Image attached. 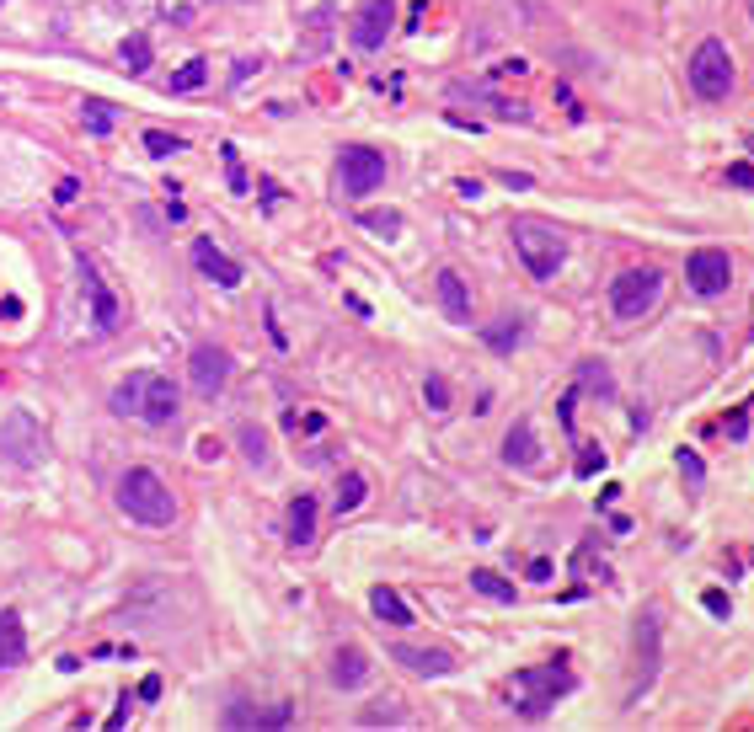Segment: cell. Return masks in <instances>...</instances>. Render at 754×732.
<instances>
[{"label": "cell", "instance_id": "cell-1", "mask_svg": "<svg viewBox=\"0 0 754 732\" xmlns=\"http://www.w3.org/2000/svg\"><path fill=\"white\" fill-rule=\"evenodd\" d=\"M113 412L118 417H140V423H150V428H172L177 412H182V396H177V385L166 375L140 369V375L113 385Z\"/></svg>", "mask_w": 754, "mask_h": 732}, {"label": "cell", "instance_id": "cell-2", "mask_svg": "<svg viewBox=\"0 0 754 732\" xmlns=\"http://www.w3.org/2000/svg\"><path fill=\"white\" fill-rule=\"evenodd\" d=\"M118 508L129 513L134 524H145V529H166L177 519V497H172V487L150 471V465H134V471H123L118 476Z\"/></svg>", "mask_w": 754, "mask_h": 732}, {"label": "cell", "instance_id": "cell-3", "mask_svg": "<svg viewBox=\"0 0 754 732\" xmlns=\"http://www.w3.org/2000/svg\"><path fill=\"white\" fill-rule=\"evenodd\" d=\"M573 668L567 663H535V668H519L514 684H509V700L525 722H541V716L557 706L562 695H573Z\"/></svg>", "mask_w": 754, "mask_h": 732}, {"label": "cell", "instance_id": "cell-4", "mask_svg": "<svg viewBox=\"0 0 754 732\" xmlns=\"http://www.w3.org/2000/svg\"><path fill=\"white\" fill-rule=\"evenodd\" d=\"M509 236H514V252H519V262H525L530 278H541V284H546V278H557L562 257H567V241H562L557 225H546V220H514Z\"/></svg>", "mask_w": 754, "mask_h": 732}, {"label": "cell", "instance_id": "cell-5", "mask_svg": "<svg viewBox=\"0 0 754 732\" xmlns=\"http://www.w3.org/2000/svg\"><path fill=\"white\" fill-rule=\"evenodd\" d=\"M658 294H664V273L658 268H626L610 278V310L621 321H642L658 305Z\"/></svg>", "mask_w": 754, "mask_h": 732}, {"label": "cell", "instance_id": "cell-6", "mask_svg": "<svg viewBox=\"0 0 754 732\" xmlns=\"http://www.w3.org/2000/svg\"><path fill=\"white\" fill-rule=\"evenodd\" d=\"M690 86H696L701 102H722L733 91V54L722 38L696 43V54H690Z\"/></svg>", "mask_w": 754, "mask_h": 732}, {"label": "cell", "instance_id": "cell-7", "mask_svg": "<svg viewBox=\"0 0 754 732\" xmlns=\"http://www.w3.org/2000/svg\"><path fill=\"white\" fill-rule=\"evenodd\" d=\"M0 460L17 465V471H33L43 460V423L27 407L6 412V423H0Z\"/></svg>", "mask_w": 754, "mask_h": 732}, {"label": "cell", "instance_id": "cell-8", "mask_svg": "<svg viewBox=\"0 0 754 732\" xmlns=\"http://www.w3.org/2000/svg\"><path fill=\"white\" fill-rule=\"evenodd\" d=\"M380 182H386V155L369 145H343V155H337V188H343V198H369Z\"/></svg>", "mask_w": 754, "mask_h": 732}, {"label": "cell", "instance_id": "cell-9", "mask_svg": "<svg viewBox=\"0 0 754 732\" xmlns=\"http://www.w3.org/2000/svg\"><path fill=\"white\" fill-rule=\"evenodd\" d=\"M685 284L701 294V300H717V294H728L733 284V262L722 246H696V252L685 257Z\"/></svg>", "mask_w": 754, "mask_h": 732}, {"label": "cell", "instance_id": "cell-10", "mask_svg": "<svg viewBox=\"0 0 754 732\" xmlns=\"http://www.w3.org/2000/svg\"><path fill=\"white\" fill-rule=\"evenodd\" d=\"M188 380H193V391L204 401H214L230 385V353L214 348V342H198L193 358H188Z\"/></svg>", "mask_w": 754, "mask_h": 732}, {"label": "cell", "instance_id": "cell-11", "mask_svg": "<svg viewBox=\"0 0 754 732\" xmlns=\"http://www.w3.org/2000/svg\"><path fill=\"white\" fill-rule=\"evenodd\" d=\"M391 27H396V6L391 0H364L359 6V17H353V49H380V43L391 38Z\"/></svg>", "mask_w": 754, "mask_h": 732}, {"label": "cell", "instance_id": "cell-12", "mask_svg": "<svg viewBox=\"0 0 754 732\" xmlns=\"http://www.w3.org/2000/svg\"><path fill=\"white\" fill-rule=\"evenodd\" d=\"M193 268L204 273L209 284H220V289H241V278H246V273H241V262H236V257H225L209 236H198V241H193Z\"/></svg>", "mask_w": 754, "mask_h": 732}, {"label": "cell", "instance_id": "cell-13", "mask_svg": "<svg viewBox=\"0 0 754 732\" xmlns=\"http://www.w3.org/2000/svg\"><path fill=\"white\" fill-rule=\"evenodd\" d=\"M391 663H402L407 674H418V679H444V674H455V652H444V647H391Z\"/></svg>", "mask_w": 754, "mask_h": 732}, {"label": "cell", "instance_id": "cell-14", "mask_svg": "<svg viewBox=\"0 0 754 732\" xmlns=\"http://www.w3.org/2000/svg\"><path fill=\"white\" fill-rule=\"evenodd\" d=\"M637 684H632V700L653 684V674H658V615H642V626H637Z\"/></svg>", "mask_w": 754, "mask_h": 732}, {"label": "cell", "instance_id": "cell-15", "mask_svg": "<svg viewBox=\"0 0 754 732\" xmlns=\"http://www.w3.org/2000/svg\"><path fill=\"white\" fill-rule=\"evenodd\" d=\"M81 284H86V300H91V321H97V332H113V326H118V300H113V289L102 284V273L91 268V262H86V278H81Z\"/></svg>", "mask_w": 754, "mask_h": 732}, {"label": "cell", "instance_id": "cell-16", "mask_svg": "<svg viewBox=\"0 0 754 732\" xmlns=\"http://www.w3.org/2000/svg\"><path fill=\"white\" fill-rule=\"evenodd\" d=\"M439 305H444V316H450L455 326L471 321V294H466V278H460L455 268H439Z\"/></svg>", "mask_w": 754, "mask_h": 732}, {"label": "cell", "instance_id": "cell-17", "mask_svg": "<svg viewBox=\"0 0 754 732\" xmlns=\"http://www.w3.org/2000/svg\"><path fill=\"white\" fill-rule=\"evenodd\" d=\"M369 610L380 615V626H396V631L418 620V615H412V604H407L402 594H396V588H386V583H380V588H369Z\"/></svg>", "mask_w": 754, "mask_h": 732}, {"label": "cell", "instance_id": "cell-18", "mask_svg": "<svg viewBox=\"0 0 754 732\" xmlns=\"http://www.w3.org/2000/svg\"><path fill=\"white\" fill-rule=\"evenodd\" d=\"M503 460H509V465H519V471H530V465L541 460V444H535L530 417H519V423L509 428V439H503Z\"/></svg>", "mask_w": 754, "mask_h": 732}, {"label": "cell", "instance_id": "cell-19", "mask_svg": "<svg viewBox=\"0 0 754 732\" xmlns=\"http://www.w3.org/2000/svg\"><path fill=\"white\" fill-rule=\"evenodd\" d=\"M332 684H337V690H364V684H369V658H364L359 647H343L332 658Z\"/></svg>", "mask_w": 754, "mask_h": 732}, {"label": "cell", "instance_id": "cell-20", "mask_svg": "<svg viewBox=\"0 0 754 732\" xmlns=\"http://www.w3.org/2000/svg\"><path fill=\"white\" fill-rule=\"evenodd\" d=\"M27 658V631L17 610H0V668H17Z\"/></svg>", "mask_w": 754, "mask_h": 732}, {"label": "cell", "instance_id": "cell-21", "mask_svg": "<svg viewBox=\"0 0 754 732\" xmlns=\"http://www.w3.org/2000/svg\"><path fill=\"white\" fill-rule=\"evenodd\" d=\"M311 540H316V497L300 492L295 503H289V545H295V551H305Z\"/></svg>", "mask_w": 754, "mask_h": 732}, {"label": "cell", "instance_id": "cell-22", "mask_svg": "<svg viewBox=\"0 0 754 732\" xmlns=\"http://www.w3.org/2000/svg\"><path fill=\"white\" fill-rule=\"evenodd\" d=\"M295 722V711L289 706H273V711H241V706H230L225 711V727H289Z\"/></svg>", "mask_w": 754, "mask_h": 732}, {"label": "cell", "instance_id": "cell-23", "mask_svg": "<svg viewBox=\"0 0 754 732\" xmlns=\"http://www.w3.org/2000/svg\"><path fill=\"white\" fill-rule=\"evenodd\" d=\"M369 497V481L359 476V471H348L343 481H337V497H332V508H337V519H343V513H353Z\"/></svg>", "mask_w": 754, "mask_h": 732}, {"label": "cell", "instance_id": "cell-24", "mask_svg": "<svg viewBox=\"0 0 754 732\" xmlns=\"http://www.w3.org/2000/svg\"><path fill=\"white\" fill-rule=\"evenodd\" d=\"M150 65H156V49H150V38H145V33L123 38V70H129V75H145Z\"/></svg>", "mask_w": 754, "mask_h": 732}, {"label": "cell", "instance_id": "cell-25", "mask_svg": "<svg viewBox=\"0 0 754 732\" xmlns=\"http://www.w3.org/2000/svg\"><path fill=\"white\" fill-rule=\"evenodd\" d=\"M482 337H487V348H492V353H514V348H519V337H525V326H519L514 316H503V321H492Z\"/></svg>", "mask_w": 754, "mask_h": 732}, {"label": "cell", "instance_id": "cell-26", "mask_svg": "<svg viewBox=\"0 0 754 732\" xmlns=\"http://www.w3.org/2000/svg\"><path fill=\"white\" fill-rule=\"evenodd\" d=\"M359 220H364V230H375V236H386V241H396V236H402V225H407L396 209H364Z\"/></svg>", "mask_w": 754, "mask_h": 732}, {"label": "cell", "instance_id": "cell-27", "mask_svg": "<svg viewBox=\"0 0 754 732\" xmlns=\"http://www.w3.org/2000/svg\"><path fill=\"white\" fill-rule=\"evenodd\" d=\"M471 588H476V594H487V599H498V604H514V583H503L498 572H487V567L471 572Z\"/></svg>", "mask_w": 754, "mask_h": 732}, {"label": "cell", "instance_id": "cell-28", "mask_svg": "<svg viewBox=\"0 0 754 732\" xmlns=\"http://www.w3.org/2000/svg\"><path fill=\"white\" fill-rule=\"evenodd\" d=\"M241 444H246V460H252L257 471H268V465H273V455H268V439H263V428H252V423H246V428H241Z\"/></svg>", "mask_w": 754, "mask_h": 732}, {"label": "cell", "instance_id": "cell-29", "mask_svg": "<svg viewBox=\"0 0 754 732\" xmlns=\"http://www.w3.org/2000/svg\"><path fill=\"white\" fill-rule=\"evenodd\" d=\"M204 81H209V65H204V59H188V65H182V70L172 75V91L182 97V91H198Z\"/></svg>", "mask_w": 754, "mask_h": 732}, {"label": "cell", "instance_id": "cell-30", "mask_svg": "<svg viewBox=\"0 0 754 732\" xmlns=\"http://www.w3.org/2000/svg\"><path fill=\"white\" fill-rule=\"evenodd\" d=\"M380 706H386V711H364L359 722H364V727H380V722H386V727H402V722H407L402 700H380Z\"/></svg>", "mask_w": 754, "mask_h": 732}, {"label": "cell", "instance_id": "cell-31", "mask_svg": "<svg viewBox=\"0 0 754 732\" xmlns=\"http://www.w3.org/2000/svg\"><path fill=\"white\" fill-rule=\"evenodd\" d=\"M423 401H428L434 412H450V380H444V375H428V380H423Z\"/></svg>", "mask_w": 754, "mask_h": 732}, {"label": "cell", "instance_id": "cell-32", "mask_svg": "<svg viewBox=\"0 0 754 732\" xmlns=\"http://www.w3.org/2000/svg\"><path fill=\"white\" fill-rule=\"evenodd\" d=\"M81 118H86V129L97 134V139H102L107 129H113V107H107V102H86V113H81Z\"/></svg>", "mask_w": 754, "mask_h": 732}, {"label": "cell", "instance_id": "cell-33", "mask_svg": "<svg viewBox=\"0 0 754 732\" xmlns=\"http://www.w3.org/2000/svg\"><path fill=\"white\" fill-rule=\"evenodd\" d=\"M145 150L161 161V155H177V150H182V139H177V134H166V129H150V134H145Z\"/></svg>", "mask_w": 754, "mask_h": 732}, {"label": "cell", "instance_id": "cell-34", "mask_svg": "<svg viewBox=\"0 0 754 732\" xmlns=\"http://www.w3.org/2000/svg\"><path fill=\"white\" fill-rule=\"evenodd\" d=\"M327 33H332V6H316V11H311V49H321V43H327Z\"/></svg>", "mask_w": 754, "mask_h": 732}, {"label": "cell", "instance_id": "cell-35", "mask_svg": "<svg viewBox=\"0 0 754 732\" xmlns=\"http://www.w3.org/2000/svg\"><path fill=\"white\" fill-rule=\"evenodd\" d=\"M701 604H706V615H717V620H728V615H733V599L722 594V588H706Z\"/></svg>", "mask_w": 754, "mask_h": 732}, {"label": "cell", "instance_id": "cell-36", "mask_svg": "<svg viewBox=\"0 0 754 732\" xmlns=\"http://www.w3.org/2000/svg\"><path fill=\"white\" fill-rule=\"evenodd\" d=\"M583 385H594V391H610V375L599 358H583Z\"/></svg>", "mask_w": 754, "mask_h": 732}, {"label": "cell", "instance_id": "cell-37", "mask_svg": "<svg viewBox=\"0 0 754 732\" xmlns=\"http://www.w3.org/2000/svg\"><path fill=\"white\" fill-rule=\"evenodd\" d=\"M225 171H230V188L246 193V177H241V155H236V145H225Z\"/></svg>", "mask_w": 754, "mask_h": 732}, {"label": "cell", "instance_id": "cell-38", "mask_svg": "<svg viewBox=\"0 0 754 732\" xmlns=\"http://www.w3.org/2000/svg\"><path fill=\"white\" fill-rule=\"evenodd\" d=\"M680 471H685V481H690V487H701V481H706V465H701L696 455H690V449L680 455Z\"/></svg>", "mask_w": 754, "mask_h": 732}, {"label": "cell", "instance_id": "cell-39", "mask_svg": "<svg viewBox=\"0 0 754 732\" xmlns=\"http://www.w3.org/2000/svg\"><path fill=\"white\" fill-rule=\"evenodd\" d=\"M728 182H733V188H754V166L749 161H733L728 166Z\"/></svg>", "mask_w": 754, "mask_h": 732}, {"label": "cell", "instance_id": "cell-40", "mask_svg": "<svg viewBox=\"0 0 754 732\" xmlns=\"http://www.w3.org/2000/svg\"><path fill=\"white\" fill-rule=\"evenodd\" d=\"M722 433H728V439H744V433H749V412L738 407V412L728 417V423H722Z\"/></svg>", "mask_w": 754, "mask_h": 732}, {"label": "cell", "instance_id": "cell-41", "mask_svg": "<svg viewBox=\"0 0 754 732\" xmlns=\"http://www.w3.org/2000/svg\"><path fill=\"white\" fill-rule=\"evenodd\" d=\"M75 193H81V182H75V177H65V182H59V193H54V198H59V204H75Z\"/></svg>", "mask_w": 754, "mask_h": 732}, {"label": "cell", "instance_id": "cell-42", "mask_svg": "<svg viewBox=\"0 0 754 732\" xmlns=\"http://www.w3.org/2000/svg\"><path fill=\"white\" fill-rule=\"evenodd\" d=\"M594 465H605V455H583L578 460V476H594Z\"/></svg>", "mask_w": 754, "mask_h": 732}, {"label": "cell", "instance_id": "cell-43", "mask_svg": "<svg viewBox=\"0 0 754 732\" xmlns=\"http://www.w3.org/2000/svg\"><path fill=\"white\" fill-rule=\"evenodd\" d=\"M749 17H754V0H749Z\"/></svg>", "mask_w": 754, "mask_h": 732}]
</instances>
